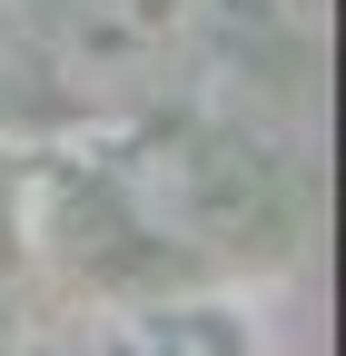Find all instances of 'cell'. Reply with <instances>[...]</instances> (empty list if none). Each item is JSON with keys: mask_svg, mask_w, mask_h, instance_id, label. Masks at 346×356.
I'll return each instance as SVG.
<instances>
[{"mask_svg": "<svg viewBox=\"0 0 346 356\" xmlns=\"http://www.w3.org/2000/svg\"><path fill=\"white\" fill-rule=\"evenodd\" d=\"M208 0H69L60 70L79 99H149L198 60Z\"/></svg>", "mask_w": 346, "mask_h": 356, "instance_id": "cell-1", "label": "cell"}]
</instances>
